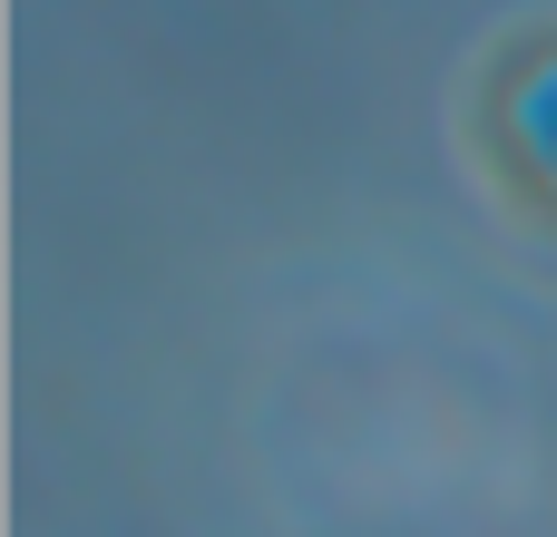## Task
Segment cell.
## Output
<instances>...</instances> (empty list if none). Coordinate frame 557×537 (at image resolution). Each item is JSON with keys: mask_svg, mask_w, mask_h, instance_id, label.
Masks as SVG:
<instances>
[{"mask_svg": "<svg viewBox=\"0 0 557 537\" xmlns=\"http://www.w3.org/2000/svg\"><path fill=\"white\" fill-rule=\"evenodd\" d=\"M460 137H470V166H480L490 205L519 235L557 245V20L490 49L480 98L460 108Z\"/></svg>", "mask_w": 557, "mask_h": 537, "instance_id": "cell-1", "label": "cell"}]
</instances>
